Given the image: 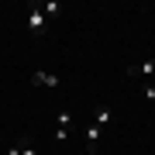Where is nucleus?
Segmentation results:
<instances>
[{
  "instance_id": "2",
  "label": "nucleus",
  "mask_w": 155,
  "mask_h": 155,
  "mask_svg": "<svg viewBox=\"0 0 155 155\" xmlns=\"http://www.w3.org/2000/svg\"><path fill=\"white\" fill-rule=\"evenodd\" d=\"M127 76L138 79V76H155V59H145L138 62V66H127Z\"/></svg>"
},
{
  "instance_id": "3",
  "label": "nucleus",
  "mask_w": 155,
  "mask_h": 155,
  "mask_svg": "<svg viewBox=\"0 0 155 155\" xmlns=\"http://www.w3.org/2000/svg\"><path fill=\"white\" fill-rule=\"evenodd\" d=\"M31 83H35V86H52V90H55V86H59V76H52V72H41V69H35V72H31Z\"/></svg>"
},
{
  "instance_id": "5",
  "label": "nucleus",
  "mask_w": 155,
  "mask_h": 155,
  "mask_svg": "<svg viewBox=\"0 0 155 155\" xmlns=\"http://www.w3.org/2000/svg\"><path fill=\"white\" fill-rule=\"evenodd\" d=\"M38 11L45 17H59L62 14V4H59V0H45V4H38Z\"/></svg>"
},
{
  "instance_id": "9",
  "label": "nucleus",
  "mask_w": 155,
  "mask_h": 155,
  "mask_svg": "<svg viewBox=\"0 0 155 155\" xmlns=\"http://www.w3.org/2000/svg\"><path fill=\"white\" fill-rule=\"evenodd\" d=\"M21 155H38V152H35V145H31L28 138H21Z\"/></svg>"
},
{
  "instance_id": "11",
  "label": "nucleus",
  "mask_w": 155,
  "mask_h": 155,
  "mask_svg": "<svg viewBox=\"0 0 155 155\" xmlns=\"http://www.w3.org/2000/svg\"><path fill=\"white\" fill-rule=\"evenodd\" d=\"M83 155H97V148H86V152H83Z\"/></svg>"
},
{
  "instance_id": "1",
  "label": "nucleus",
  "mask_w": 155,
  "mask_h": 155,
  "mask_svg": "<svg viewBox=\"0 0 155 155\" xmlns=\"http://www.w3.org/2000/svg\"><path fill=\"white\" fill-rule=\"evenodd\" d=\"M28 28H31L35 35L45 31V14L38 11V4H28Z\"/></svg>"
},
{
  "instance_id": "8",
  "label": "nucleus",
  "mask_w": 155,
  "mask_h": 155,
  "mask_svg": "<svg viewBox=\"0 0 155 155\" xmlns=\"http://www.w3.org/2000/svg\"><path fill=\"white\" fill-rule=\"evenodd\" d=\"M141 97L148 100V104H155V83H148V86H145V90H141Z\"/></svg>"
},
{
  "instance_id": "10",
  "label": "nucleus",
  "mask_w": 155,
  "mask_h": 155,
  "mask_svg": "<svg viewBox=\"0 0 155 155\" xmlns=\"http://www.w3.org/2000/svg\"><path fill=\"white\" fill-rule=\"evenodd\" d=\"M7 155H21V141H17V145H14V148L7 152Z\"/></svg>"
},
{
  "instance_id": "4",
  "label": "nucleus",
  "mask_w": 155,
  "mask_h": 155,
  "mask_svg": "<svg viewBox=\"0 0 155 155\" xmlns=\"http://www.w3.org/2000/svg\"><path fill=\"white\" fill-rule=\"evenodd\" d=\"M110 121H114V117H110V107H97V114H93V124L100 127V131H104V127L110 124Z\"/></svg>"
},
{
  "instance_id": "6",
  "label": "nucleus",
  "mask_w": 155,
  "mask_h": 155,
  "mask_svg": "<svg viewBox=\"0 0 155 155\" xmlns=\"http://www.w3.org/2000/svg\"><path fill=\"white\" fill-rule=\"evenodd\" d=\"M55 127H66V131H69V127H72V114L69 110H59L55 114Z\"/></svg>"
},
{
  "instance_id": "7",
  "label": "nucleus",
  "mask_w": 155,
  "mask_h": 155,
  "mask_svg": "<svg viewBox=\"0 0 155 155\" xmlns=\"http://www.w3.org/2000/svg\"><path fill=\"white\" fill-rule=\"evenodd\" d=\"M97 141H100V127H97V124H90V127H86V145L93 148Z\"/></svg>"
}]
</instances>
